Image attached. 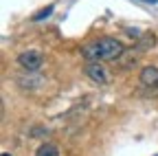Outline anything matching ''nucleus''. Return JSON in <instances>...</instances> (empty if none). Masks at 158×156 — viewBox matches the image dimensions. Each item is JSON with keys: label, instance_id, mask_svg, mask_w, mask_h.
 I'll return each instance as SVG.
<instances>
[{"label": "nucleus", "instance_id": "nucleus-4", "mask_svg": "<svg viewBox=\"0 0 158 156\" xmlns=\"http://www.w3.org/2000/svg\"><path fill=\"white\" fill-rule=\"evenodd\" d=\"M141 84L147 90H158V68L156 66H145L141 70Z\"/></svg>", "mask_w": 158, "mask_h": 156}, {"label": "nucleus", "instance_id": "nucleus-1", "mask_svg": "<svg viewBox=\"0 0 158 156\" xmlns=\"http://www.w3.org/2000/svg\"><path fill=\"white\" fill-rule=\"evenodd\" d=\"M125 46L123 42H118L116 37H101V40H94V42H88L81 53L88 62H112V60H118L123 55Z\"/></svg>", "mask_w": 158, "mask_h": 156}, {"label": "nucleus", "instance_id": "nucleus-2", "mask_svg": "<svg viewBox=\"0 0 158 156\" xmlns=\"http://www.w3.org/2000/svg\"><path fill=\"white\" fill-rule=\"evenodd\" d=\"M18 64L22 66L24 70H37L40 66L44 64V55L40 53V51H33V48H29V51H22L18 55Z\"/></svg>", "mask_w": 158, "mask_h": 156}, {"label": "nucleus", "instance_id": "nucleus-9", "mask_svg": "<svg viewBox=\"0 0 158 156\" xmlns=\"http://www.w3.org/2000/svg\"><path fill=\"white\" fill-rule=\"evenodd\" d=\"M156 156H158V154H156Z\"/></svg>", "mask_w": 158, "mask_h": 156}, {"label": "nucleus", "instance_id": "nucleus-6", "mask_svg": "<svg viewBox=\"0 0 158 156\" xmlns=\"http://www.w3.org/2000/svg\"><path fill=\"white\" fill-rule=\"evenodd\" d=\"M51 13H53V7H46V9H42L40 13H35V15H33V20H37V22H40V20H44V18H48Z\"/></svg>", "mask_w": 158, "mask_h": 156}, {"label": "nucleus", "instance_id": "nucleus-5", "mask_svg": "<svg viewBox=\"0 0 158 156\" xmlns=\"http://www.w3.org/2000/svg\"><path fill=\"white\" fill-rule=\"evenodd\" d=\"M35 156H59V147L55 143H42L35 150Z\"/></svg>", "mask_w": 158, "mask_h": 156}, {"label": "nucleus", "instance_id": "nucleus-3", "mask_svg": "<svg viewBox=\"0 0 158 156\" xmlns=\"http://www.w3.org/2000/svg\"><path fill=\"white\" fill-rule=\"evenodd\" d=\"M86 75L90 77V82L101 84V86L112 79V73H110L101 62H88V64H86Z\"/></svg>", "mask_w": 158, "mask_h": 156}, {"label": "nucleus", "instance_id": "nucleus-8", "mask_svg": "<svg viewBox=\"0 0 158 156\" xmlns=\"http://www.w3.org/2000/svg\"><path fill=\"white\" fill-rule=\"evenodd\" d=\"M2 156H11V154H7V152H5V154H2Z\"/></svg>", "mask_w": 158, "mask_h": 156}, {"label": "nucleus", "instance_id": "nucleus-7", "mask_svg": "<svg viewBox=\"0 0 158 156\" xmlns=\"http://www.w3.org/2000/svg\"><path fill=\"white\" fill-rule=\"evenodd\" d=\"M143 2H149V5H156V2H158V0H143Z\"/></svg>", "mask_w": 158, "mask_h": 156}]
</instances>
